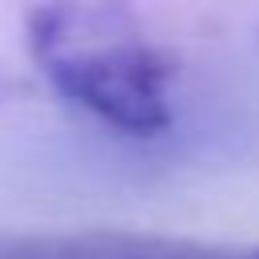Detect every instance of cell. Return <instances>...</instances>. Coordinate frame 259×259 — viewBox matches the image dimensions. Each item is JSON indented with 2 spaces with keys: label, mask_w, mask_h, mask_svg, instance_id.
<instances>
[{
  "label": "cell",
  "mask_w": 259,
  "mask_h": 259,
  "mask_svg": "<svg viewBox=\"0 0 259 259\" xmlns=\"http://www.w3.org/2000/svg\"><path fill=\"white\" fill-rule=\"evenodd\" d=\"M28 53L49 85L125 138H158L174 125L178 61L134 12L113 4H40L24 20Z\"/></svg>",
  "instance_id": "obj_1"
},
{
  "label": "cell",
  "mask_w": 259,
  "mask_h": 259,
  "mask_svg": "<svg viewBox=\"0 0 259 259\" xmlns=\"http://www.w3.org/2000/svg\"><path fill=\"white\" fill-rule=\"evenodd\" d=\"M0 259H259V243H202L142 231H73L0 243Z\"/></svg>",
  "instance_id": "obj_2"
}]
</instances>
